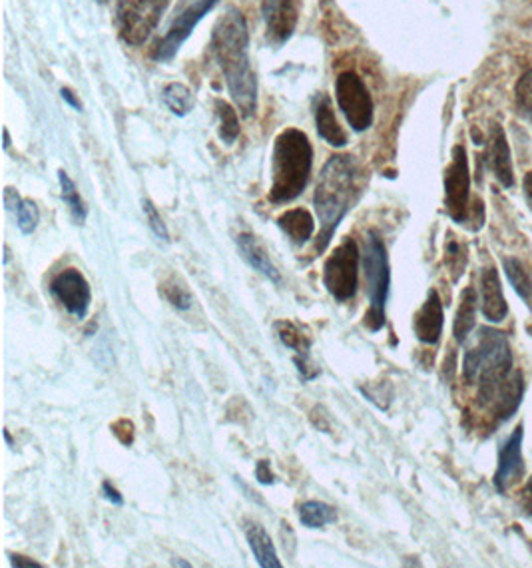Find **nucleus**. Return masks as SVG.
Instances as JSON below:
<instances>
[{
	"instance_id": "obj_42",
	"label": "nucleus",
	"mask_w": 532,
	"mask_h": 568,
	"mask_svg": "<svg viewBox=\"0 0 532 568\" xmlns=\"http://www.w3.org/2000/svg\"><path fill=\"white\" fill-rule=\"evenodd\" d=\"M4 439H7V443H9V445H12V439H10V433L9 432H4Z\"/></svg>"
},
{
	"instance_id": "obj_14",
	"label": "nucleus",
	"mask_w": 532,
	"mask_h": 568,
	"mask_svg": "<svg viewBox=\"0 0 532 568\" xmlns=\"http://www.w3.org/2000/svg\"><path fill=\"white\" fill-rule=\"evenodd\" d=\"M264 19H266L267 37L282 47L291 39L297 24L296 4L291 0H264Z\"/></svg>"
},
{
	"instance_id": "obj_32",
	"label": "nucleus",
	"mask_w": 532,
	"mask_h": 568,
	"mask_svg": "<svg viewBox=\"0 0 532 568\" xmlns=\"http://www.w3.org/2000/svg\"><path fill=\"white\" fill-rule=\"evenodd\" d=\"M142 207H144V214L149 217L150 230L154 232V235H156L158 240H162V242H170L168 230H166L164 220L160 217L156 206H154L150 200H144V202H142Z\"/></svg>"
},
{
	"instance_id": "obj_39",
	"label": "nucleus",
	"mask_w": 532,
	"mask_h": 568,
	"mask_svg": "<svg viewBox=\"0 0 532 568\" xmlns=\"http://www.w3.org/2000/svg\"><path fill=\"white\" fill-rule=\"evenodd\" d=\"M523 187L524 196H526V202H529V206H531L532 210V172H529V174L524 176Z\"/></svg>"
},
{
	"instance_id": "obj_21",
	"label": "nucleus",
	"mask_w": 532,
	"mask_h": 568,
	"mask_svg": "<svg viewBox=\"0 0 532 568\" xmlns=\"http://www.w3.org/2000/svg\"><path fill=\"white\" fill-rule=\"evenodd\" d=\"M277 226L291 240V244L304 245L316 234V220L306 207L289 210L277 217Z\"/></svg>"
},
{
	"instance_id": "obj_11",
	"label": "nucleus",
	"mask_w": 532,
	"mask_h": 568,
	"mask_svg": "<svg viewBox=\"0 0 532 568\" xmlns=\"http://www.w3.org/2000/svg\"><path fill=\"white\" fill-rule=\"evenodd\" d=\"M50 294L54 295L57 302L76 320H84L89 315L92 290L89 280L76 267L62 270L60 274L54 275L50 282Z\"/></svg>"
},
{
	"instance_id": "obj_25",
	"label": "nucleus",
	"mask_w": 532,
	"mask_h": 568,
	"mask_svg": "<svg viewBox=\"0 0 532 568\" xmlns=\"http://www.w3.org/2000/svg\"><path fill=\"white\" fill-rule=\"evenodd\" d=\"M59 182L60 190H62L60 194H62L64 204L69 206L70 214L74 217V222H76V224H84L86 216H89V210H86L82 197H80L79 187H76V184L72 182V178H70L64 170H59Z\"/></svg>"
},
{
	"instance_id": "obj_24",
	"label": "nucleus",
	"mask_w": 532,
	"mask_h": 568,
	"mask_svg": "<svg viewBox=\"0 0 532 568\" xmlns=\"http://www.w3.org/2000/svg\"><path fill=\"white\" fill-rule=\"evenodd\" d=\"M299 520L307 529H324L327 525L336 523L337 513L321 500H307L299 507Z\"/></svg>"
},
{
	"instance_id": "obj_17",
	"label": "nucleus",
	"mask_w": 532,
	"mask_h": 568,
	"mask_svg": "<svg viewBox=\"0 0 532 568\" xmlns=\"http://www.w3.org/2000/svg\"><path fill=\"white\" fill-rule=\"evenodd\" d=\"M487 158H489V166L493 170L494 178L504 187H513L514 174L511 150H509V144H507V136H504L501 124H493V128H491L489 144H487Z\"/></svg>"
},
{
	"instance_id": "obj_3",
	"label": "nucleus",
	"mask_w": 532,
	"mask_h": 568,
	"mask_svg": "<svg viewBox=\"0 0 532 568\" xmlns=\"http://www.w3.org/2000/svg\"><path fill=\"white\" fill-rule=\"evenodd\" d=\"M314 168V148L306 132L287 128L274 142L272 154V204H289L306 190Z\"/></svg>"
},
{
	"instance_id": "obj_6",
	"label": "nucleus",
	"mask_w": 532,
	"mask_h": 568,
	"mask_svg": "<svg viewBox=\"0 0 532 568\" xmlns=\"http://www.w3.org/2000/svg\"><path fill=\"white\" fill-rule=\"evenodd\" d=\"M170 0H116L120 37L130 47H142L158 27Z\"/></svg>"
},
{
	"instance_id": "obj_43",
	"label": "nucleus",
	"mask_w": 532,
	"mask_h": 568,
	"mask_svg": "<svg viewBox=\"0 0 532 568\" xmlns=\"http://www.w3.org/2000/svg\"><path fill=\"white\" fill-rule=\"evenodd\" d=\"M186 2H192V0H182V4H186Z\"/></svg>"
},
{
	"instance_id": "obj_31",
	"label": "nucleus",
	"mask_w": 532,
	"mask_h": 568,
	"mask_svg": "<svg viewBox=\"0 0 532 568\" xmlns=\"http://www.w3.org/2000/svg\"><path fill=\"white\" fill-rule=\"evenodd\" d=\"M516 104L524 116L532 120V70L526 72L516 84Z\"/></svg>"
},
{
	"instance_id": "obj_15",
	"label": "nucleus",
	"mask_w": 532,
	"mask_h": 568,
	"mask_svg": "<svg viewBox=\"0 0 532 568\" xmlns=\"http://www.w3.org/2000/svg\"><path fill=\"white\" fill-rule=\"evenodd\" d=\"M444 314L443 304L439 294L431 290L427 300H424L423 307L415 314L413 329L415 335L419 342L427 343V345H437L443 334Z\"/></svg>"
},
{
	"instance_id": "obj_22",
	"label": "nucleus",
	"mask_w": 532,
	"mask_h": 568,
	"mask_svg": "<svg viewBox=\"0 0 532 568\" xmlns=\"http://www.w3.org/2000/svg\"><path fill=\"white\" fill-rule=\"evenodd\" d=\"M246 539L259 567L282 568V560L277 557L276 545H274V540L267 535V530L262 525L247 523Z\"/></svg>"
},
{
	"instance_id": "obj_8",
	"label": "nucleus",
	"mask_w": 532,
	"mask_h": 568,
	"mask_svg": "<svg viewBox=\"0 0 532 568\" xmlns=\"http://www.w3.org/2000/svg\"><path fill=\"white\" fill-rule=\"evenodd\" d=\"M337 106L355 132H365L374 124V99L361 77L354 70L341 72L336 80Z\"/></svg>"
},
{
	"instance_id": "obj_33",
	"label": "nucleus",
	"mask_w": 532,
	"mask_h": 568,
	"mask_svg": "<svg viewBox=\"0 0 532 568\" xmlns=\"http://www.w3.org/2000/svg\"><path fill=\"white\" fill-rule=\"evenodd\" d=\"M256 477L262 485H274V483H276V477H274V473L269 469V463H267V460H259V463H257Z\"/></svg>"
},
{
	"instance_id": "obj_29",
	"label": "nucleus",
	"mask_w": 532,
	"mask_h": 568,
	"mask_svg": "<svg viewBox=\"0 0 532 568\" xmlns=\"http://www.w3.org/2000/svg\"><path fill=\"white\" fill-rule=\"evenodd\" d=\"M160 292L168 300V304L174 305L180 312H186L192 307V294L187 292L186 285L177 282L176 277L166 280L160 287Z\"/></svg>"
},
{
	"instance_id": "obj_40",
	"label": "nucleus",
	"mask_w": 532,
	"mask_h": 568,
	"mask_svg": "<svg viewBox=\"0 0 532 568\" xmlns=\"http://www.w3.org/2000/svg\"><path fill=\"white\" fill-rule=\"evenodd\" d=\"M2 136H4V150H9V148H10L9 130H4V132H2Z\"/></svg>"
},
{
	"instance_id": "obj_9",
	"label": "nucleus",
	"mask_w": 532,
	"mask_h": 568,
	"mask_svg": "<svg viewBox=\"0 0 532 568\" xmlns=\"http://www.w3.org/2000/svg\"><path fill=\"white\" fill-rule=\"evenodd\" d=\"M217 0H192L186 4H180L176 19L170 22L168 30L162 39L154 44L152 57L156 60H170L176 57L180 47L186 42L192 30L196 29L197 22L206 17L209 10L216 7Z\"/></svg>"
},
{
	"instance_id": "obj_5",
	"label": "nucleus",
	"mask_w": 532,
	"mask_h": 568,
	"mask_svg": "<svg viewBox=\"0 0 532 568\" xmlns=\"http://www.w3.org/2000/svg\"><path fill=\"white\" fill-rule=\"evenodd\" d=\"M364 270L367 297L371 304L369 312L365 314V325L377 334L385 325V304L391 287V267L383 240L375 230H371L365 240Z\"/></svg>"
},
{
	"instance_id": "obj_12",
	"label": "nucleus",
	"mask_w": 532,
	"mask_h": 568,
	"mask_svg": "<svg viewBox=\"0 0 532 568\" xmlns=\"http://www.w3.org/2000/svg\"><path fill=\"white\" fill-rule=\"evenodd\" d=\"M523 425H519L499 452V467L494 473V489L499 493H507L513 485L523 479Z\"/></svg>"
},
{
	"instance_id": "obj_41",
	"label": "nucleus",
	"mask_w": 532,
	"mask_h": 568,
	"mask_svg": "<svg viewBox=\"0 0 532 568\" xmlns=\"http://www.w3.org/2000/svg\"><path fill=\"white\" fill-rule=\"evenodd\" d=\"M172 565H174V567H186V568L192 567V565H190V562H184V560H174V562H172Z\"/></svg>"
},
{
	"instance_id": "obj_36",
	"label": "nucleus",
	"mask_w": 532,
	"mask_h": 568,
	"mask_svg": "<svg viewBox=\"0 0 532 568\" xmlns=\"http://www.w3.org/2000/svg\"><path fill=\"white\" fill-rule=\"evenodd\" d=\"M20 200L19 192L17 190H12V187H7L4 190V206H7V210H10V212H17V207H19Z\"/></svg>"
},
{
	"instance_id": "obj_7",
	"label": "nucleus",
	"mask_w": 532,
	"mask_h": 568,
	"mask_svg": "<svg viewBox=\"0 0 532 568\" xmlns=\"http://www.w3.org/2000/svg\"><path fill=\"white\" fill-rule=\"evenodd\" d=\"M359 247L354 237H346L337 245L324 265V285L337 302H349L359 285Z\"/></svg>"
},
{
	"instance_id": "obj_19",
	"label": "nucleus",
	"mask_w": 532,
	"mask_h": 568,
	"mask_svg": "<svg viewBox=\"0 0 532 568\" xmlns=\"http://www.w3.org/2000/svg\"><path fill=\"white\" fill-rule=\"evenodd\" d=\"M316 126L317 134L324 138L329 146H346V130L339 126L336 112H334V104H331V99L326 97V94H319L316 100Z\"/></svg>"
},
{
	"instance_id": "obj_34",
	"label": "nucleus",
	"mask_w": 532,
	"mask_h": 568,
	"mask_svg": "<svg viewBox=\"0 0 532 568\" xmlns=\"http://www.w3.org/2000/svg\"><path fill=\"white\" fill-rule=\"evenodd\" d=\"M102 493H104V497L112 503V505H116V507H122L124 505V497L120 495V490L110 483V480H104L102 483Z\"/></svg>"
},
{
	"instance_id": "obj_2",
	"label": "nucleus",
	"mask_w": 532,
	"mask_h": 568,
	"mask_svg": "<svg viewBox=\"0 0 532 568\" xmlns=\"http://www.w3.org/2000/svg\"><path fill=\"white\" fill-rule=\"evenodd\" d=\"M357 192V164L354 156L339 154L329 158L317 182L314 206L319 217V237L316 252L324 254L334 240L337 227L344 222L354 204Z\"/></svg>"
},
{
	"instance_id": "obj_28",
	"label": "nucleus",
	"mask_w": 532,
	"mask_h": 568,
	"mask_svg": "<svg viewBox=\"0 0 532 568\" xmlns=\"http://www.w3.org/2000/svg\"><path fill=\"white\" fill-rule=\"evenodd\" d=\"M164 104L168 106L176 116H186L190 110L194 109V99L192 92L184 87V84H168L164 92H162Z\"/></svg>"
},
{
	"instance_id": "obj_27",
	"label": "nucleus",
	"mask_w": 532,
	"mask_h": 568,
	"mask_svg": "<svg viewBox=\"0 0 532 568\" xmlns=\"http://www.w3.org/2000/svg\"><path fill=\"white\" fill-rule=\"evenodd\" d=\"M504 274L509 277V282L513 284L516 294L523 297L524 302H531L532 282L531 275L526 274L524 265L516 257H507L503 262Z\"/></svg>"
},
{
	"instance_id": "obj_20",
	"label": "nucleus",
	"mask_w": 532,
	"mask_h": 568,
	"mask_svg": "<svg viewBox=\"0 0 532 568\" xmlns=\"http://www.w3.org/2000/svg\"><path fill=\"white\" fill-rule=\"evenodd\" d=\"M237 250H239V254L246 260L247 265L252 270L266 275L267 280H272L274 284H279V272H277L276 265L272 264V260H269V255L264 250V245L257 242L256 235H237Z\"/></svg>"
},
{
	"instance_id": "obj_35",
	"label": "nucleus",
	"mask_w": 532,
	"mask_h": 568,
	"mask_svg": "<svg viewBox=\"0 0 532 568\" xmlns=\"http://www.w3.org/2000/svg\"><path fill=\"white\" fill-rule=\"evenodd\" d=\"M521 509L524 510L526 517H532V479L524 485V489L521 490Z\"/></svg>"
},
{
	"instance_id": "obj_26",
	"label": "nucleus",
	"mask_w": 532,
	"mask_h": 568,
	"mask_svg": "<svg viewBox=\"0 0 532 568\" xmlns=\"http://www.w3.org/2000/svg\"><path fill=\"white\" fill-rule=\"evenodd\" d=\"M216 112L219 118L222 142L227 146L236 144L237 136H239V118H237L236 110L232 109L224 100H216Z\"/></svg>"
},
{
	"instance_id": "obj_37",
	"label": "nucleus",
	"mask_w": 532,
	"mask_h": 568,
	"mask_svg": "<svg viewBox=\"0 0 532 568\" xmlns=\"http://www.w3.org/2000/svg\"><path fill=\"white\" fill-rule=\"evenodd\" d=\"M10 565L12 567L42 568L40 562L29 559V557H22V555H10Z\"/></svg>"
},
{
	"instance_id": "obj_1",
	"label": "nucleus",
	"mask_w": 532,
	"mask_h": 568,
	"mask_svg": "<svg viewBox=\"0 0 532 568\" xmlns=\"http://www.w3.org/2000/svg\"><path fill=\"white\" fill-rule=\"evenodd\" d=\"M212 52L226 79L227 92L246 118L256 114L257 80L249 62V32L237 9L227 10L212 32Z\"/></svg>"
},
{
	"instance_id": "obj_30",
	"label": "nucleus",
	"mask_w": 532,
	"mask_h": 568,
	"mask_svg": "<svg viewBox=\"0 0 532 568\" xmlns=\"http://www.w3.org/2000/svg\"><path fill=\"white\" fill-rule=\"evenodd\" d=\"M17 222L19 230L24 235H30L39 227L40 212L32 200H22L17 207Z\"/></svg>"
},
{
	"instance_id": "obj_4",
	"label": "nucleus",
	"mask_w": 532,
	"mask_h": 568,
	"mask_svg": "<svg viewBox=\"0 0 532 568\" xmlns=\"http://www.w3.org/2000/svg\"><path fill=\"white\" fill-rule=\"evenodd\" d=\"M514 359L511 343L507 335L483 327L473 347L464 352L463 375L464 382L479 387V399L483 402L497 385L513 373Z\"/></svg>"
},
{
	"instance_id": "obj_10",
	"label": "nucleus",
	"mask_w": 532,
	"mask_h": 568,
	"mask_svg": "<svg viewBox=\"0 0 532 568\" xmlns=\"http://www.w3.org/2000/svg\"><path fill=\"white\" fill-rule=\"evenodd\" d=\"M469 190H471V176H469L467 150L463 146H454L453 160L444 172V207H447V214L453 217L457 224H464L471 214Z\"/></svg>"
},
{
	"instance_id": "obj_13",
	"label": "nucleus",
	"mask_w": 532,
	"mask_h": 568,
	"mask_svg": "<svg viewBox=\"0 0 532 568\" xmlns=\"http://www.w3.org/2000/svg\"><path fill=\"white\" fill-rule=\"evenodd\" d=\"M523 373L513 369V373L501 385H497L494 392L481 403H483V407L491 409L494 422L503 423L513 417L514 412L519 409V405L523 402Z\"/></svg>"
},
{
	"instance_id": "obj_38",
	"label": "nucleus",
	"mask_w": 532,
	"mask_h": 568,
	"mask_svg": "<svg viewBox=\"0 0 532 568\" xmlns=\"http://www.w3.org/2000/svg\"><path fill=\"white\" fill-rule=\"evenodd\" d=\"M60 94H62V99H64V100H66V102H69V104H70V106H72V109L82 110V104H80V100L76 99V94H74V92H72V90L62 89V92H60Z\"/></svg>"
},
{
	"instance_id": "obj_18",
	"label": "nucleus",
	"mask_w": 532,
	"mask_h": 568,
	"mask_svg": "<svg viewBox=\"0 0 532 568\" xmlns=\"http://www.w3.org/2000/svg\"><path fill=\"white\" fill-rule=\"evenodd\" d=\"M276 332L282 343H284L286 347H289V349L296 352L294 362H296L299 373L304 375V379H306V382L316 379L317 373L309 372V367H311V363H309V347H311V342L307 339L304 332H301L296 324H291V322H277Z\"/></svg>"
},
{
	"instance_id": "obj_23",
	"label": "nucleus",
	"mask_w": 532,
	"mask_h": 568,
	"mask_svg": "<svg viewBox=\"0 0 532 568\" xmlns=\"http://www.w3.org/2000/svg\"><path fill=\"white\" fill-rule=\"evenodd\" d=\"M477 304H479L477 292L473 287H467L463 295H461V304H459L457 315H454L453 334L457 343L467 342L469 335L473 332L474 325H477Z\"/></svg>"
},
{
	"instance_id": "obj_16",
	"label": "nucleus",
	"mask_w": 532,
	"mask_h": 568,
	"mask_svg": "<svg viewBox=\"0 0 532 568\" xmlns=\"http://www.w3.org/2000/svg\"><path fill=\"white\" fill-rule=\"evenodd\" d=\"M481 307H483L484 320H489L491 324H501L509 315L503 285L494 267H487L481 272Z\"/></svg>"
}]
</instances>
